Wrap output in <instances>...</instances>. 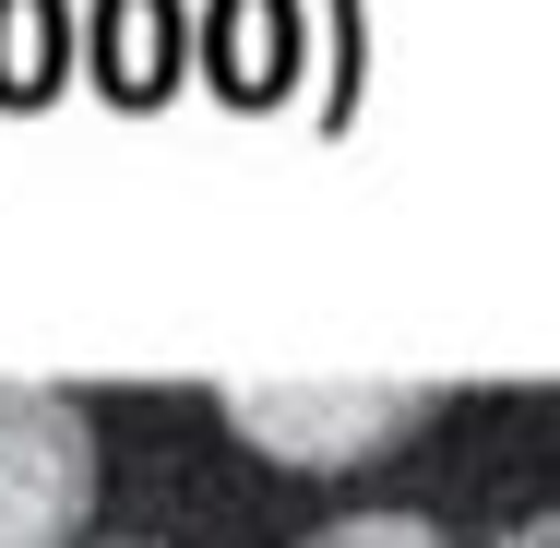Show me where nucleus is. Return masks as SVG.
<instances>
[{
	"instance_id": "obj_1",
	"label": "nucleus",
	"mask_w": 560,
	"mask_h": 548,
	"mask_svg": "<svg viewBox=\"0 0 560 548\" xmlns=\"http://www.w3.org/2000/svg\"><path fill=\"white\" fill-rule=\"evenodd\" d=\"M430 382H226V430L275 465H370L430 430Z\"/></svg>"
},
{
	"instance_id": "obj_2",
	"label": "nucleus",
	"mask_w": 560,
	"mask_h": 548,
	"mask_svg": "<svg viewBox=\"0 0 560 548\" xmlns=\"http://www.w3.org/2000/svg\"><path fill=\"white\" fill-rule=\"evenodd\" d=\"M96 430L48 382H0V548H84Z\"/></svg>"
},
{
	"instance_id": "obj_3",
	"label": "nucleus",
	"mask_w": 560,
	"mask_h": 548,
	"mask_svg": "<svg viewBox=\"0 0 560 548\" xmlns=\"http://www.w3.org/2000/svg\"><path fill=\"white\" fill-rule=\"evenodd\" d=\"M299 548H453L442 525H418V513H346V525H323V537Z\"/></svg>"
},
{
	"instance_id": "obj_4",
	"label": "nucleus",
	"mask_w": 560,
	"mask_h": 548,
	"mask_svg": "<svg viewBox=\"0 0 560 548\" xmlns=\"http://www.w3.org/2000/svg\"><path fill=\"white\" fill-rule=\"evenodd\" d=\"M501 548H560V513H537V525H513Z\"/></svg>"
}]
</instances>
